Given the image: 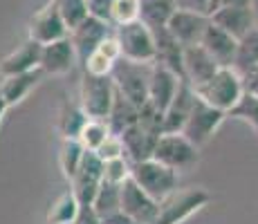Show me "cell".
Listing matches in <instances>:
<instances>
[{
    "mask_svg": "<svg viewBox=\"0 0 258 224\" xmlns=\"http://www.w3.org/2000/svg\"><path fill=\"white\" fill-rule=\"evenodd\" d=\"M83 155H86V148L81 146V141H79V139H63V141H61V151H58V164H61L63 177L72 179L74 175H77Z\"/></svg>",
    "mask_w": 258,
    "mask_h": 224,
    "instance_id": "30",
    "label": "cell"
},
{
    "mask_svg": "<svg viewBox=\"0 0 258 224\" xmlns=\"http://www.w3.org/2000/svg\"><path fill=\"white\" fill-rule=\"evenodd\" d=\"M101 182H103V162L97 157V153L86 151L77 175L70 179L72 191L77 195V200L81 202V206H90Z\"/></svg>",
    "mask_w": 258,
    "mask_h": 224,
    "instance_id": "11",
    "label": "cell"
},
{
    "mask_svg": "<svg viewBox=\"0 0 258 224\" xmlns=\"http://www.w3.org/2000/svg\"><path fill=\"white\" fill-rule=\"evenodd\" d=\"M128 177H131V162H128L126 157L103 162V182L123 184Z\"/></svg>",
    "mask_w": 258,
    "mask_h": 224,
    "instance_id": "36",
    "label": "cell"
},
{
    "mask_svg": "<svg viewBox=\"0 0 258 224\" xmlns=\"http://www.w3.org/2000/svg\"><path fill=\"white\" fill-rule=\"evenodd\" d=\"M193 90H196V94L205 103H209V106L218 108V110H222L227 114L234 110V106L240 101L242 94H245L240 72L234 67H220L209 81L193 88Z\"/></svg>",
    "mask_w": 258,
    "mask_h": 224,
    "instance_id": "1",
    "label": "cell"
},
{
    "mask_svg": "<svg viewBox=\"0 0 258 224\" xmlns=\"http://www.w3.org/2000/svg\"><path fill=\"white\" fill-rule=\"evenodd\" d=\"M77 52H74V45L70 38H61V41H54L47 45H41V63L38 67L43 69L45 77H63L74 67L77 63Z\"/></svg>",
    "mask_w": 258,
    "mask_h": 224,
    "instance_id": "13",
    "label": "cell"
},
{
    "mask_svg": "<svg viewBox=\"0 0 258 224\" xmlns=\"http://www.w3.org/2000/svg\"><path fill=\"white\" fill-rule=\"evenodd\" d=\"M200 45L211 54V58L220 67H234L236 63V52H238V41L234 36L225 32V29L216 27L211 21L207 25L205 34H202Z\"/></svg>",
    "mask_w": 258,
    "mask_h": 224,
    "instance_id": "18",
    "label": "cell"
},
{
    "mask_svg": "<svg viewBox=\"0 0 258 224\" xmlns=\"http://www.w3.org/2000/svg\"><path fill=\"white\" fill-rule=\"evenodd\" d=\"M137 117H140V108H137L135 103L128 101L126 97H121V94L117 92V88H115V101H112V108H110L108 119H106L110 132L112 134H121L131 126H135Z\"/></svg>",
    "mask_w": 258,
    "mask_h": 224,
    "instance_id": "25",
    "label": "cell"
},
{
    "mask_svg": "<svg viewBox=\"0 0 258 224\" xmlns=\"http://www.w3.org/2000/svg\"><path fill=\"white\" fill-rule=\"evenodd\" d=\"M209 21L216 27L225 29L229 36L240 41L245 34H249L256 27V12L254 5H240V7H225L218 9L209 16Z\"/></svg>",
    "mask_w": 258,
    "mask_h": 224,
    "instance_id": "16",
    "label": "cell"
},
{
    "mask_svg": "<svg viewBox=\"0 0 258 224\" xmlns=\"http://www.w3.org/2000/svg\"><path fill=\"white\" fill-rule=\"evenodd\" d=\"M180 86V79L177 74H173L168 67L160 65V63H153L151 65V77H148V99L146 103L153 106L155 110L164 112L168 108V103L173 101Z\"/></svg>",
    "mask_w": 258,
    "mask_h": 224,
    "instance_id": "15",
    "label": "cell"
},
{
    "mask_svg": "<svg viewBox=\"0 0 258 224\" xmlns=\"http://www.w3.org/2000/svg\"><path fill=\"white\" fill-rule=\"evenodd\" d=\"M61 18L66 21L68 29L77 27L88 18V0H54Z\"/></svg>",
    "mask_w": 258,
    "mask_h": 224,
    "instance_id": "33",
    "label": "cell"
},
{
    "mask_svg": "<svg viewBox=\"0 0 258 224\" xmlns=\"http://www.w3.org/2000/svg\"><path fill=\"white\" fill-rule=\"evenodd\" d=\"M175 3L173 0H142L140 3V21L151 29L166 27L171 16L175 14Z\"/></svg>",
    "mask_w": 258,
    "mask_h": 224,
    "instance_id": "27",
    "label": "cell"
},
{
    "mask_svg": "<svg viewBox=\"0 0 258 224\" xmlns=\"http://www.w3.org/2000/svg\"><path fill=\"white\" fill-rule=\"evenodd\" d=\"M110 134H112L110 128H108V123L103 121V119H88V121L83 123L81 132H79V141H81V146L86 148V151L94 153Z\"/></svg>",
    "mask_w": 258,
    "mask_h": 224,
    "instance_id": "32",
    "label": "cell"
},
{
    "mask_svg": "<svg viewBox=\"0 0 258 224\" xmlns=\"http://www.w3.org/2000/svg\"><path fill=\"white\" fill-rule=\"evenodd\" d=\"M115 101V83L110 77H92L83 72L79 86V106L88 119H108V112Z\"/></svg>",
    "mask_w": 258,
    "mask_h": 224,
    "instance_id": "5",
    "label": "cell"
},
{
    "mask_svg": "<svg viewBox=\"0 0 258 224\" xmlns=\"http://www.w3.org/2000/svg\"><path fill=\"white\" fill-rule=\"evenodd\" d=\"M207 25H209V16H205V14L175 9L171 21L166 23V29L182 47H188V45H200Z\"/></svg>",
    "mask_w": 258,
    "mask_h": 224,
    "instance_id": "12",
    "label": "cell"
},
{
    "mask_svg": "<svg viewBox=\"0 0 258 224\" xmlns=\"http://www.w3.org/2000/svg\"><path fill=\"white\" fill-rule=\"evenodd\" d=\"M79 211H81V202L77 200L72 188H68L52 202L47 211V224H74Z\"/></svg>",
    "mask_w": 258,
    "mask_h": 224,
    "instance_id": "26",
    "label": "cell"
},
{
    "mask_svg": "<svg viewBox=\"0 0 258 224\" xmlns=\"http://www.w3.org/2000/svg\"><path fill=\"white\" fill-rule=\"evenodd\" d=\"M86 121H88V117H86V112L81 110L79 103H72V101H68V99L61 103L58 121H56L61 139H79V132H81Z\"/></svg>",
    "mask_w": 258,
    "mask_h": 224,
    "instance_id": "28",
    "label": "cell"
},
{
    "mask_svg": "<svg viewBox=\"0 0 258 224\" xmlns=\"http://www.w3.org/2000/svg\"><path fill=\"white\" fill-rule=\"evenodd\" d=\"M110 27H112V25H106V23L97 21V18L88 16L83 23H79L77 27L70 29L68 38H70L72 45H74V52H77L79 63L86 61V58L90 56V52L103 41V38L110 36V34H112Z\"/></svg>",
    "mask_w": 258,
    "mask_h": 224,
    "instance_id": "17",
    "label": "cell"
},
{
    "mask_svg": "<svg viewBox=\"0 0 258 224\" xmlns=\"http://www.w3.org/2000/svg\"><path fill=\"white\" fill-rule=\"evenodd\" d=\"M193 101H196V90L188 86L186 81H180L173 101L168 103V108L162 112V130L182 132V128H184V123L188 119V112H191V108H193Z\"/></svg>",
    "mask_w": 258,
    "mask_h": 224,
    "instance_id": "19",
    "label": "cell"
},
{
    "mask_svg": "<svg viewBox=\"0 0 258 224\" xmlns=\"http://www.w3.org/2000/svg\"><path fill=\"white\" fill-rule=\"evenodd\" d=\"M153 38H155V63L168 67L173 74H177L180 81H184V69H182V52H184V47L168 34L166 27L153 29Z\"/></svg>",
    "mask_w": 258,
    "mask_h": 224,
    "instance_id": "24",
    "label": "cell"
},
{
    "mask_svg": "<svg viewBox=\"0 0 258 224\" xmlns=\"http://www.w3.org/2000/svg\"><path fill=\"white\" fill-rule=\"evenodd\" d=\"M227 117H234V119H238V121L249 123V126L254 128L256 137H258V97L245 92L240 97V101L234 106V110L227 114Z\"/></svg>",
    "mask_w": 258,
    "mask_h": 224,
    "instance_id": "34",
    "label": "cell"
},
{
    "mask_svg": "<svg viewBox=\"0 0 258 224\" xmlns=\"http://www.w3.org/2000/svg\"><path fill=\"white\" fill-rule=\"evenodd\" d=\"M256 65H258V27H254L249 34H245V36L238 41L234 69L245 72V69L256 67Z\"/></svg>",
    "mask_w": 258,
    "mask_h": 224,
    "instance_id": "31",
    "label": "cell"
},
{
    "mask_svg": "<svg viewBox=\"0 0 258 224\" xmlns=\"http://www.w3.org/2000/svg\"><path fill=\"white\" fill-rule=\"evenodd\" d=\"M41 63V45L34 43L32 38H27L25 43L18 45L14 52H9L7 56L0 61V77H14V74L32 72Z\"/></svg>",
    "mask_w": 258,
    "mask_h": 224,
    "instance_id": "22",
    "label": "cell"
},
{
    "mask_svg": "<svg viewBox=\"0 0 258 224\" xmlns=\"http://www.w3.org/2000/svg\"><path fill=\"white\" fill-rule=\"evenodd\" d=\"M131 177L155 202L164 200L168 193H173L180 186V173L171 171L168 166L155 162V159H144V162L131 164Z\"/></svg>",
    "mask_w": 258,
    "mask_h": 224,
    "instance_id": "3",
    "label": "cell"
},
{
    "mask_svg": "<svg viewBox=\"0 0 258 224\" xmlns=\"http://www.w3.org/2000/svg\"><path fill=\"white\" fill-rule=\"evenodd\" d=\"M182 69H184V81L191 88H198L209 81L220 69V65L213 61L211 54L202 45H188L182 52Z\"/></svg>",
    "mask_w": 258,
    "mask_h": 224,
    "instance_id": "14",
    "label": "cell"
},
{
    "mask_svg": "<svg viewBox=\"0 0 258 224\" xmlns=\"http://www.w3.org/2000/svg\"><path fill=\"white\" fill-rule=\"evenodd\" d=\"M7 110H9V106L5 103L3 94H0V126H3V119H5V114H7Z\"/></svg>",
    "mask_w": 258,
    "mask_h": 224,
    "instance_id": "42",
    "label": "cell"
},
{
    "mask_svg": "<svg viewBox=\"0 0 258 224\" xmlns=\"http://www.w3.org/2000/svg\"><path fill=\"white\" fill-rule=\"evenodd\" d=\"M45 79L41 67L32 69V72H23V74H14V77H3L0 81V94H3L5 103L9 108L23 103L25 99L32 94L34 88L41 86V81Z\"/></svg>",
    "mask_w": 258,
    "mask_h": 224,
    "instance_id": "21",
    "label": "cell"
},
{
    "mask_svg": "<svg viewBox=\"0 0 258 224\" xmlns=\"http://www.w3.org/2000/svg\"><path fill=\"white\" fill-rule=\"evenodd\" d=\"M101 224H137L135 220H131V217H126L123 213H115V215L106 217V220H101Z\"/></svg>",
    "mask_w": 258,
    "mask_h": 224,
    "instance_id": "41",
    "label": "cell"
},
{
    "mask_svg": "<svg viewBox=\"0 0 258 224\" xmlns=\"http://www.w3.org/2000/svg\"><path fill=\"white\" fill-rule=\"evenodd\" d=\"M140 3L142 0H112L110 9V25H128L140 21Z\"/></svg>",
    "mask_w": 258,
    "mask_h": 224,
    "instance_id": "35",
    "label": "cell"
},
{
    "mask_svg": "<svg viewBox=\"0 0 258 224\" xmlns=\"http://www.w3.org/2000/svg\"><path fill=\"white\" fill-rule=\"evenodd\" d=\"M119 58H121V49H119L115 34H110L92 49L90 56L81 65L86 69V74H92V77H110Z\"/></svg>",
    "mask_w": 258,
    "mask_h": 224,
    "instance_id": "20",
    "label": "cell"
},
{
    "mask_svg": "<svg viewBox=\"0 0 258 224\" xmlns=\"http://www.w3.org/2000/svg\"><path fill=\"white\" fill-rule=\"evenodd\" d=\"M177 9H184V12H196V14H205L209 16V3L211 0H173Z\"/></svg>",
    "mask_w": 258,
    "mask_h": 224,
    "instance_id": "39",
    "label": "cell"
},
{
    "mask_svg": "<svg viewBox=\"0 0 258 224\" xmlns=\"http://www.w3.org/2000/svg\"><path fill=\"white\" fill-rule=\"evenodd\" d=\"M211 200V193L200 186H177L164 200H160V213L155 224H182L198 211H202Z\"/></svg>",
    "mask_w": 258,
    "mask_h": 224,
    "instance_id": "2",
    "label": "cell"
},
{
    "mask_svg": "<svg viewBox=\"0 0 258 224\" xmlns=\"http://www.w3.org/2000/svg\"><path fill=\"white\" fill-rule=\"evenodd\" d=\"M119 186L121 184H110V182H101L97 195L92 200V211L99 220H106V217L119 213Z\"/></svg>",
    "mask_w": 258,
    "mask_h": 224,
    "instance_id": "29",
    "label": "cell"
},
{
    "mask_svg": "<svg viewBox=\"0 0 258 224\" xmlns=\"http://www.w3.org/2000/svg\"><path fill=\"white\" fill-rule=\"evenodd\" d=\"M119 213L135 220L137 224H155L160 202H155L146 191L137 186L135 179L128 177L119 186Z\"/></svg>",
    "mask_w": 258,
    "mask_h": 224,
    "instance_id": "9",
    "label": "cell"
},
{
    "mask_svg": "<svg viewBox=\"0 0 258 224\" xmlns=\"http://www.w3.org/2000/svg\"><path fill=\"white\" fill-rule=\"evenodd\" d=\"M115 38L121 49V58L133 63H155V38H153V29L146 27L142 21L119 25Z\"/></svg>",
    "mask_w": 258,
    "mask_h": 224,
    "instance_id": "6",
    "label": "cell"
},
{
    "mask_svg": "<svg viewBox=\"0 0 258 224\" xmlns=\"http://www.w3.org/2000/svg\"><path fill=\"white\" fill-rule=\"evenodd\" d=\"M97 157L101 162H110V159H119V157H126V151H123V141L119 134H110L101 146L97 148Z\"/></svg>",
    "mask_w": 258,
    "mask_h": 224,
    "instance_id": "37",
    "label": "cell"
},
{
    "mask_svg": "<svg viewBox=\"0 0 258 224\" xmlns=\"http://www.w3.org/2000/svg\"><path fill=\"white\" fill-rule=\"evenodd\" d=\"M151 65L119 58L115 69H112V74H110L117 92L121 94V97H126L131 103H135L137 108H142L148 99V77H151Z\"/></svg>",
    "mask_w": 258,
    "mask_h": 224,
    "instance_id": "7",
    "label": "cell"
},
{
    "mask_svg": "<svg viewBox=\"0 0 258 224\" xmlns=\"http://www.w3.org/2000/svg\"><path fill=\"white\" fill-rule=\"evenodd\" d=\"M227 119V112L218 110V108L205 103L200 97L196 94L193 108L188 112V119L182 128V134L193 143V146L202 148L205 143L211 141V137L218 132V128L222 126V121Z\"/></svg>",
    "mask_w": 258,
    "mask_h": 224,
    "instance_id": "8",
    "label": "cell"
},
{
    "mask_svg": "<svg viewBox=\"0 0 258 224\" xmlns=\"http://www.w3.org/2000/svg\"><path fill=\"white\" fill-rule=\"evenodd\" d=\"M121 141H123V151H126V159L131 164L144 162V159H153V151H155V143L160 134L146 130L144 126L135 123L131 126L128 130H123L121 134Z\"/></svg>",
    "mask_w": 258,
    "mask_h": 224,
    "instance_id": "23",
    "label": "cell"
},
{
    "mask_svg": "<svg viewBox=\"0 0 258 224\" xmlns=\"http://www.w3.org/2000/svg\"><path fill=\"white\" fill-rule=\"evenodd\" d=\"M153 159L168 166L171 171H191L200 162V148L193 146L182 132H162L157 137Z\"/></svg>",
    "mask_w": 258,
    "mask_h": 224,
    "instance_id": "4",
    "label": "cell"
},
{
    "mask_svg": "<svg viewBox=\"0 0 258 224\" xmlns=\"http://www.w3.org/2000/svg\"><path fill=\"white\" fill-rule=\"evenodd\" d=\"M240 5H254V0H211L209 3V16L218 9L225 7H240Z\"/></svg>",
    "mask_w": 258,
    "mask_h": 224,
    "instance_id": "40",
    "label": "cell"
},
{
    "mask_svg": "<svg viewBox=\"0 0 258 224\" xmlns=\"http://www.w3.org/2000/svg\"><path fill=\"white\" fill-rule=\"evenodd\" d=\"M70 34L66 21L61 18L54 0H47L32 18H29V38L38 45H47L54 41H61Z\"/></svg>",
    "mask_w": 258,
    "mask_h": 224,
    "instance_id": "10",
    "label": "cell"
},
{
    "mask_svg": "<svg viewBox=\"0 0 258 224\" xmlns=\"http://www.w3.org/2000/svg\"><path fill=\"white\" fill-rule=\"evenodd\" d=\"M110 9L112 0H88V16L110 25Z\"/></svg>",
    "mask_w": 258,
    "mask_h": 224,
    "instance_id": "38",
    "label": "cell"
}]
</instances>
